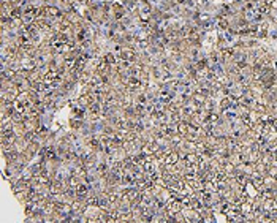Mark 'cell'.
Instances as JSON below:
<instances>
[{"label":"cell","mask_w":277,"mask_h":223,"mask_svg":"<svg viewBox=\"0 0 277 223\" xmlns=\"http://www.w3.org/2000/svg\"><path fill=\"white\" fill-rule=\"evenodd\" d=\"M120 59L122 60H127V62H133L135 60V51H131V49H128V48H124V49H120Z\"/></svg>","instance_id":"obj_1"}]
</instances>
